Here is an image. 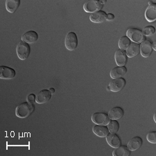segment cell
<instances>
[{
    "instance_id": "cell-12",
    "label": "cell",
    "mask_w": 156,
    "mask_h": 156,
    "mask_svg": "<svg viewBox=\"0 0 156 156\" xmlns=\"http://www.w3.org/2000/svg\"><path fill=\"white\" fill-rule=\"evenodd\" d=\"M145 18L149 22H153L156 20V4L153 3L148 5L145 11Z\"/></svg>"
},
{
    "instance_id": "cell-28",
    "label": "cell",
    "mask_w": 156,
    "mask_h": 156,
    "mask_svg": "<svg viewBox=\"0 0 156 156\" xmlns=\"http://www.w3.org/2000/svg\"><path fill=\"white\" fill-rule=\"evenodd\" d=\"M115 19V16L112 13H108L107 14V18L106 20H109V21H110V20H112Z\"/></svg>"
},
{
    "instance_id": "cell-2",
    "label": "cell",
    "mask_w": 156,
    "mask_h": 156,
    "mask_svg": "<svg viewBox=\"0 0 156 156\" xmlns=\"http://www.w3.org/2000/svg\"><path fill=\"white\" fill-rule=\"evenodd\" d=\"M127 37L130 40L133 41L135 43H142L143 41H144L146 39V36L142 34V31L141 30L135 28L129 29L126 32Z\"/></svg>"
},
{
    "instance_id": "cell-14",
    "label": "cell",
    "mask_w": 156,
    "mask_h": 156,
    "mask_svg": "<svg viewBox=\"0 0 156 156\" xmlns=\"http://www.w3.org/2000/svg\"><path fill=\"white\" fill-rule=\"evenodd\" d=\"M38 40V34L34 31H29L22 35V41L27 43H34Z\"/></svg>"
},
{
    "instance_id": "cell-9",
    "label": "cell",
    "mask_w": 156,
    "mask_h": 156,
    "mask_svg": "<svg viewBox=\"0 0 156 156\" xmlns=\"http://www.w3.org/2000/svg\"><path fill=\"white\" fill-rule=\"evenodd\" d=\"M115 60L118 66H125L128 62V56L124 50L117 49L115 54Z\"/></svg>"
},
{
    "instance_id": "cell-18",
    "label": "cell",
    "mask_w": 156,
    "mask_h": 156,
    "mask_svg": "<svg viewBox=\"0 0 156 156\" xmlns=\"http://www.w3.org/2000/svg\"><path fill=\"white\" fill-rule=\"evenodd\" d=\"M143 143L142 139L140 137H134L130 140L128 143V147L131 151H136L142 147Z\"/></svg>"
},
{
    "instance_id": "cell-11",
    "label": "cell",
    "mask_w": 156,
    "mask_h": 156,
    "mask_svg": "<svg viewBox=\"0 0 156 156\" xmlns=\"http://www.w3.org/2000/svg\"><path fill=\"white\" fill-rule=\"evenodd\" d=\"M105 137L108 144L112 148H116L122 145V141L116 133H110Z\"/></svg>"
},
{
    "instance_id": "cell-23",
    "label": "cell",
    "mask_w": 156,
    "mask_h": 156,
    "mask_svg": "<svg viewBox=\"0 0 156 156\" xmlns=\"http://www.w3.org/2000/svg\"><path fill=\"white\" fill-rule=\"evenodd\" d=\"M130 40L127 36H122L119 40V47L122 50H126L130 44Z\"/></svg>"
},
{
    "instance_id": "cell-22",
    "label": "cell",
    "mask_w": 156,
    "mask_h": 156,
    "mask_svg": "<svg viewBox=\"0 0 156 156\" xmlns=\"http://www.w3.org/2000/svg\"><path fill=\"white\" fill-rule=\"evenodd\" d=\"M20 4V0H7L6 2V10L11 13H13L19 8Z\"/></svg>"
},
{
    "instance_id": "cell-7",
    "label": "cell",
    "mask_w": 156,
    "mask_h": 156,
    "mask_svg": "<svg viewBox=\"0 0 156 156\" xmlns=\"http://www.w3.org/2000/svg\"><path fill=\"white\" fill-rule=\"evenodd\" d=\"M92 121L93 123L97 125H107L110 122V117L105 112H97L92 115Z\"/></svg>"
},
{
    "instance_id": "cell-27",
    "label": "cell",
    "mask_w": 156,
    "mask_h": 156,
    "mask_svg": "<svg viewBox=\"0 0 156 156\" xmlns=\"http://www.w3.org/2000/svg\"><path fill=\"white\" fill-rule=\"evenodd\" d=\"M27 101L29 103H35L36 102V96L34 94H30L28 97H27Z\"/></svg>"
},
{
    "instance_id": "cell-1",
    "label": "cell",
    "mask_w": 156,
    "mask_h": 156,
    "mask_svg": "<svg viewBox=\"0 0 156 156\" xmlns=\"http://www.w3.org/2000/svg\"><path fill=\"white\" fill-rule=\"evenodd\" d=\"M35 106L29 102H24L20 104L16 108V115L20 118H26L30 116L34 112Z\"/></svg>"
},
{
    "instance_id": "cell-8",
    "label": "cell",
    "mask_w": 156,
    "mask_h": 156,
    "mask_svg": "<svg viewBox=\"0 0 156 156\" xmlns=\"http://www.w3.org/2000/svg\"><path fill=\"white\" fill-rule=\"evenodd\" d=\"M153 42L148 40H145L140 44V53L141 55L144 58H148L152 54Z\"/></svg>"
},
{
    "instance_id": "cell-26",
    "label": "cell",
    "mask_w": 156,
    "mask_h": 156,
    "mask_svg": "<svg viewBox=\"0 0 156 156\" xmlns=\"http://www.w3.org/2000/svg\"><path fill=\"white\" fill-rule=\"evenodd\" d=\"M147 139L148 142L151 143V144H156V132L151 131L148 133L147 134Z\"/></svg>"
},
{
    "instance_id": "cell-30",
    "label": "cell",
    "mask_w": 156,
    "mask_h": 156,
    "mask_svg": "<svg viewBox=\"0 0 156 156\" xmlns=\"http://www.w3.org/2000/svg\"><path fill=\"white\" fill-rule=\"evenodd\" d=\"M152 47H153V49L156 50V43L155 42H153L152 44Z\"/></svg>"
},
{
    "instance_id": "cell-19",
    "label": "cell",
    "mask_w": 156,
    "mask_h": 156,
    "mask_svg": "<svg viewBox=\"0 0 156 156\" xmlns=\"http://www.w3.org/2000/svg\"><path fill=\"white\" fill-rule=\"evenodd\" d=\"M140 52V44L132 42L128 47V49L126 51V55L128 58H133L136 56L137 54H139Z\"/></svg>"
},
{
    "instance_id": "cell-31",
    "label": "cell",
    "mask_w": 156,
    "mask_h": 156,
    "mask_svg": "<svg viewBox=\"0 0 156 156\" xmlns=\"http://www.w3.org/2000/svg\"><path fill=\"white\" fill-rule=\"evenodd\" d=\"M105 2H106V1H105V0H103V1H101V3L104 4V3H105Z\"/></svg>"
},
{
    "instance_id": "cell-13",
    "label": "cell",
    "mask_w": 156,
    "mask_h": 156,
    "mask_svg": "<svg viewBox=\"0 0 156 156\" xmlns=\"http://www.w3.org/2000/svg\"><path fill=\"white\" fill-rule=\"evenodd\" d=\"M51 93L48 90H42L40 91L36 95V102L37 104H42L47 103L51 99Z\"/></svg>"
},
{
    "instance_id": "cell-29",
    "label": "cell",
    "mask_w": 156,
    "mask_h": 156,
    "mask_svg": "<svg viewBox=\"0 0 156 156\" xmlns=\"http://www.w3.org/2000/svg\"><path fill=\"white\" fill-rule=\"evenodd\" d=\"M49 90L50 91V92L51 93V94H54V93L55 92V89H54V88H53V87L49 88Z\"/></svg>"
},
{
    "instance_id": "cell-32",
    "label": "cell",
    "mask_w": 156,
    "mask_h": 156,
    "mask_svg": "<svg viewBox=\"0 0 156 156\" xmlns=\"http://www.w3.org/2000/svg\"><path fill=\"white\" fill-rule=\"evenodd\" d=\"M154 121H155V122H156V121H155V114L154 115Z\"/></svg>"
},
{
    "instance_id": "cell-15",
    "label": "cell",
    "mask_w": 156,
    "mask_h": 156,
    "mask_svg": "<svg viewBox=\"0 0 156 156\" xmlns=\"http://www.w3.org/2000/svg\"><path fill=\"white\" fill-rule=\"evenodd\" d=\"M127 69L125 66H117L114 67L110 72V77L112 79H119V78H122L124 75L126 74Z\"/></svg>"
},
{
    "instance_id": "cell-21",
    "label": "cell",
    "mask_w": 156,
    "mask_h": 156,
    "mask_svg": "<svg viewBox=\"0 0 156 156\" xmlns=\"http://www.w3.org/2000/svg\"><path fill=\"white\" fill-rule=\"evenodd\" d=\"M130 154L131 151L126 146H119L112 153L113 156H129Z\"/></svg>"
},
{
    "instance_id": "cell-25",
    "label": "cell",
    "mask_w": 156,
    "mask_h": 156,
    "mask_svg": "<svg viewBox=\"0 0 156 156\" xmlns=\"http://www.w3.org/2000/svg\"><path fill=\"white\" fill-rule=\"evenodd\" d=\"M142 31L144 36H151V35L155 34V27L153 26H147V27H144Z\"/></svg>"
},
{
    "instance_id": "cell-3",
    "label": "cell",
    "mask_w": 156,
    "mask_h": 156,
    "mask_svg": "<svg viewBox=\"0 0 156 156\" xmlns=\"http://www.w3.org/2000/svg\"><path fill=\"white\" fill-rule=\"evenodd\" d=\"M16 51L19 58L24 60L28 58L30 55V52H31V48H30V46L28 43L24 41H21L17 44Z\"/></svg>"
},
{
    "instance_id": "cell-6",
    "label": "cell",
    "mask_w": 156,
    "mask_h": 156,
    "mask_svg": "<svg viewBox=\"0 0 156 156\" xmlns=\"http://www.w3.org/2000/svg\"><path fill=\"white\" fill-rule=\"evenodd\" d=\"M126 85V81L124 78L115 79L110 83L107 89L108 90H110L112 92H117L124 89Z\"/></svg>"
},
{
    "instance_id": "cell-4",
    "label": "cell",
    "mask_w": 156,
    "mask_h": 156,
    "mask_svg": "<svg viewBox=\"0 0 156 156\" xmlns=\"http://www.w3.org/2000/svg\"><path fill=\"white\" fill-rule=\"evenodd\" d=\"M104 4L99 0H90L85 2L83 5V9L86 12H96L101 11Z\"/></svg>"
},
{
    "instance_id": "cell-17",
    "label": "cell",
    "mask_w": 156,
    "mask_h": 156,
    "mask_svg": "<svg viewBox=\"0 0 156 156\" xmlns=\"http://www.w3.org/2000/svg\"><path fill=\"white\" fill-rule=\"evenodd\" d=\"M107 18V14L105 11H99L92 13L90 17V20L94 23H102L105 22Z\"/></svg>"
},
{
    "instance_id": "cell-24",
    "label": "cell",
    "mask_w": 156,
    "mask_h": 156,
    "mask_svg": "<svg viewBox=\"0 0 156 156\" xmlns=\"http://www.w3.org/2000/svg\"><path fill=\"white\" fill-rule=\"evenodd\" d=\"M108 128L109 130V132L112 133H117L119 129V122L114 119L110 120L109 123L108 124Z\"/></svg>"
},
{
    "instance_id": "cell-10",
    "label": "cell",
    "mask_w": 156,
    "mask_h": 156,
    "mask_svg": "<svg viewBox=\"0 0 156 156\" xmlns=\"http://www.w3.org/2000/svg\"><path fill=\"white\" fill-rule=\"evenodd\" d=\"M16 72L11 67L3 66L0 67V78L3 79H12L16 76Z\"/></svg>"
},
{
    "instance_id": "cell-16",
    "label": "cell",
    "mask_w": 156,
    "mask_h": 156,
    "mask_svg": "<svg viewBox=\"0 0 156 156\" xmlns=\"http://www.w3.org/2000/svg\"><path fill=\"white\" fill-rule=\"evenodd\" d=\"M124 115V110L121 107H114L112 109L110 110L109 112H108V116H109L110 119L117 120L122 118Z\"/></svg>"
},
{
    "instance_id": "cell-20",
    "label": "cell",
    "mask_w": 156,
    "mask_h": 156,
    "mask_svg": "<svg viewBox=\"0 0 156 156\" xmlns=\"http://www.w3.org/2000/svg\"><path fill=\"white\" fill-rule=\"evenodd\" d=\"M92 130L93 133L99 137H105L110 133L108 127L103 125H95Z\"/></svg>"
},
{
    "instance_id": "cell-5",
    "label": "cell",
    "mask_w": 156,
    "mask_h": 156,
    "mask_svg": "<svg viewBox=\"0 0 156 156\" xmlns=\"http://www.w3.org/2000/svg\"><path fill=\"white\" fill-rule=\"evenodd\" d=\"M65 44L66 48L69 51H74L79 44V40L76 34L74 32H69L65 37Z\"/></svg>"
}]
</instances>
